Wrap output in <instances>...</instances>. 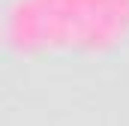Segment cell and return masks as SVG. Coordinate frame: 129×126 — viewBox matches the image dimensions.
<instances>
[]
</instances>
